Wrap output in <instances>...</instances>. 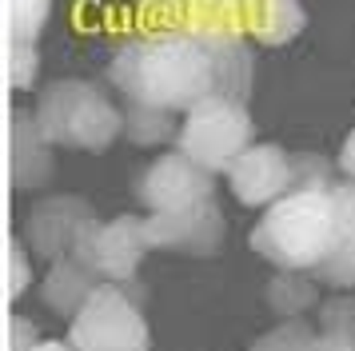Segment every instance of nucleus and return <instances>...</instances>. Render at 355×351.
Segmentation results:
<instances>
[{"mask_svg":"<svg viewBox=\"0 0 355 351\" xmlns=\"http://www.w3.org/2000/svg\"><path fill=\"white\" fill-rule=\"evenodd\" d=\"M152 8L164 12H180V20H208V16H224V20H240L236 8H227L220 0H144Z\"/></svg>","mask_w":355,"mask_h":351,"instance_id":"412c9836","label":"nucleus"},{"mask_svg":"<svg viewBox=\"0 0 355 351\" xmlns=\"http://www.w3.org/2000/svg\"><path fill=\"white\" fill-rule=\"evenodd\" d=\"M268 307L275 311V319L284 323H300L307 311H320V280L311 271H288V268H275V275L268 280Z\"/></svg>","mask_w":355,"mask_h":351,"instance_id":"4468645a","label":"nucleus"},{"mask_svg":"<svg viewBox=\"0 0 355 351\" xmlns=\"http://www.w3.org/2000/svg\"><path fill=\"white\" fill-rule=\"evenodd\" d=\"M4 40H28L36 44V36L44 32L52 16V0H4Z\"/></svg>","mask_w":355,"mask_h":351,"instance_id":"dca6fc26","label":"nucleus"},{"mask_svg":"<svg viewBox=\"0 0 355 351\" xmlns=\"http://www.w3.org/2000/svg\"><path fill=\"white\" fill-rule=\"evenodd\" d=\"M144 223H148L152 252L211 255V252H220V243L227 236L224 207L216 204V200L184 207V212H156V216H144Z\"/></svg>","mask_w":355,"mask_h":351,"instance_id":"9d476101","label":"nucleus"},{"mask_svg":"<svg viewBox=\"0 0 355 351\" xmlns=\"http://www.w3.org/2000/svg\"><path fill=\"white\" fill-rule=\"evenodd\" d=\"M8 184L20 191H36L44 188L56 172V160H52V148L56 144L40 132L33 112H20L12 108L8 112Z\"/></svg>","mask_w":355,"mask_h":351,"instance_id":"9b49d317","label":"nucleus"},{"mask_svg":"<svg viewBox=\"0 0 355 351\" xmlns=\"http://www.w3.org/2000/svg\"><path fill=\"white\" fill-rule=\"evenodd\" d=\"M243 32L263 48H284L307 28V8L300 0H252L240 16Z\"/></svg>","mask_w":355,"mask_h":351,"instance_id":"ddd939ff","label":"nucleus"},{"mask_svg":"<svg viewBox=\"0 0 355 351\" xmlns=\"http://www.w3.org/2000/svg\"><path fill=\"white\" fill-rule=\"evenodd\" d=\"M108 80L128 104L184 116L208 96L248 100L256 56L240 20H180L124 40L108 60Z\"/></svg>","mask_w":355,"mask_h":351,"instance_id":"f257e3e1","label":"nucleus"},{"mask_svg":"<svg viewBox=\"0 0 355 351\" xmlns=\"http://www.w3.org/2000/svg\"><path fill=\"white\" fill-rule=\"evenodd\" d=\"M311 351H355V339H343V335L315 332V339H311Z\"/></svg>","mask_w":355,"mask_h":351,"instance_id":"5701e85b","label":"nucleus"},{"mask_svg":"<svg viewBox=\"0 0 355 351\" xmlns=\"http://www.w3.org/2000/svg\"><path fill=\"white\" fill-rule=\"evenodd\" d=\"M320 332L355 339V296L352 291H336L331 300L320 303Z\"/></svg>","mask_w":355,"mask_h":351,"instance_id":"aec40b11","label":"nucleus"},{"mask_svg":"<svg viewBox=\"0 0 355 351\" xmlns=\"http://www.w3.org/2000/svg\"><path fill=\"white\" fill-rule=\"evenodd\" d=\"M339 172L347 176V180H355V128L347 132V140H343V148H339Z\"/></svg>","mask_w":355,"mask_h":351,"instance_id":"b1692460","label":"nucleus"},{"mask_svg":"<svg viewBox=\"0 0 355 351\" xmlns=\"http://www.w3.org/2000/svg\"><path fill=\"white\" fill-rule=\"evenodd\" d=\"M132 284H104L92 291L76 316L68 319L72 351H152V332L140 300L128 291Z\"/></svg>","mask_w":355,"mask_h":351,"instance_id":"39448f33","label":"nucleus"},{"mask_svg":"<svg viewBox=\"0 0 355 351\" xmlns=\"http://www.w3.org/2000/svg\"><path fill=\"white\" fill-rule=\"evenodd\" d=\"M36 124L56 148L76 152H104L124 136V112L92 80H52L36 96Z\"/></svg>","mask_w":355,"mask_h":351,"instance_id":"7ed1b4c3","label":"nucleus"},{"mask_svg":"<svg viewBox=\"0 0 355 351\" xmlns=\"http://www.w3.org/2000/svg\"><path fill=\"white\" fill-rule=\"evenodd\" d=\"M295 188V152L279 144H252L232 168H227V191L243 207H272L279 196Z\"/></svg>","mask_w":355,"mask_h":351,"instance_id":"6e6552de","label":"nucleus"},{"mask_svg":"<svg viewBox=\"0 0 355 351\" xmlns=\"http://www.w3.org/2000/svg\"><path fill=\"white\" fill-rule=\"evenodd\" d=\"M248 243L272 268L315 271L327 252L355 243V180L291 188L259 212Z\"/></svg>","mask_w":355,"mask_h":351,"instance_id":"f03ea898","label":"nucleus"},{"mask_svg":"<svg viewBox=\"0 0 355 351\" xmlns=\"http://www.w3.org/2000/svg\"><path fill=\"white\" fill-rule=\"evenodd\" d=\"M176 112L164 108H148V104H128L124 108V136H128L136 148H156L164 140H176Z\"/></svg>","mask_w":355,"mask_h":351,"instance_id":"2eb2a0df","label":"nucleus"},{"mask_svg":"<svg viewBox=\"0 0 355 351\" xmlns=\"http://www.w3.org/2000/svg\"><path fill=\"white\" fill-rule=\"evenodd\" d=\"M33 351H72V343L68 339H40Z\"/></svg>","mask_w":355,"mask_h":351,"instance_id":"393cba45","label":"nucleus"},{"mask_svg":"<svg viewBox=\"0 0 355 351\" xmlns=\"http://www.w3.org/2000/svg\"><path fill=\"white\" fill-rule=\"evenodd\" d=\"M40 343V332L33 327V319L8 316L4 319V351H33Z\"/></svg>","mask_w":355,"mask_h":351,"instance_id":"4be33fe9","label":"nucleus"},{"mask_svg":"<svg viewBox=\"0 0 355 351\" xmlns=\"http://www.w3.org/2000/svg\"><path fill=\"white\" fill-rule=\"evenodd\" d=\"M33 248L28 243H20L17 232H8L4 236V303H17L28 287H33Z\"/></svg>","mask_w":355,"mask_h":351,"instance_id":"f3484780","label":"nucleus"},{"mask_svg":"<svg viewBox=\"0 0 355 351\" xmlns=\"http://www.w3.org/2000/svg\"><path fill=\"white\" fill-rule=\"evenodd\" d=\"M136 200L148 207V216L184 212V207L216 200V176L184 152H164L136 176Z\"/></svg>","mask_w":355,"mask_h":351,"instance_id":"0eeeda50","label":"nucleus"},{"mask_svg":"<svg viewBox=\"0 0 355 351\" xmlns=\"http://www.w3.org/2000/svg\"><path fill=\"white\" fill-rule=\"evenodd\" d=\"M152 252L148 243V223L144 216H116V220H92L84 228V236L72 248V259H80L108 284H132L136 271Z\"/></svg>","mask_w":355,"mask_h":351,"instance_id":"423d86ee","label":"nucleus"},{"mask_svg":"<svg viewBox=\"0 0 355 351\" xmlns=\"http://www.w3.org/2000/svg\"><path fill=\"white\" fill-rule=\"evenodd\" d=\"M220 4H227V8H236V12L243 16V8H248V4H252V0H220Z\"/></svg>","mask_w":355,"mask_h":351,"instance_id":"a878e982","label":"nucleus"},{"mask_svg":"<svg viewBox=\"0 0 355 351\" xmlns=\"http://www.w3.org/2000/svg\"><path fill=\"white\" fill-rule=\"evenodd\" d=\"M96 220L92 216V204L80 200V196H64V191H52V196H40L28 216H24V243L33 248V255H44V259H64L72 255L76 239L84 236V228Z\"/></svg>","mask_w":355,"mask_h":351,"instance_id":"1a4fd4ad","label":"nucleus"},{"mask_svg":"<svg viewBox=\"0 0 355 351\" xmlns=\"http://www.w3.org/2000/svg\"><path fill=\"white\" fill-rule=\"evenodd\" d=\"M256 144V120L248 112V100L232 96H208L196 108L180 116L176 152L196 160L211 176H227V168Z\"/></svg>","mask_w":355,"mask_h":351,"instance_id":"20e7f679","label":"nucleus"},{"mask_svg":"<svg viewBox=\"0 0 355 351\" xmlns=\"http://www.w3.org/2000/svg\"><path fill=\"white\" fill-rule=\"evenodd\" d=\"M311 339H315V332L307 327V319H300V323H275L272 332H263L252 348H243V351H311Z\"/></svg>","mask_w":355,"mask_h":351,"instance_id":"6ab92c4d","label":"nucleus"},{"mask_svg":"<svg viewBox=\"0 0 355 351\" xmlns=\"http://www.w3.org/2000/svg\"><path fill=\"white\" fill-rule=\"evenodd\" d=\"M100 284H104V280H100L88 264L64 255V259H52L49 271H44V280H40V303H44L49 311H56V316L72 319L84 303L92 300V291H96Z\"/></svg>","mask_w":355,"mask_h":351,"instance_id":"f8f14e48","label":"nucleus"},{"mask_svg":"<svg viewBox=\"0 0 355 351\" xmlns=\"http://www.w3.org/2000/svg\"><path fill=\"white\" fill-rule=\"evenodd\" d=\"M40 76V52L28 40H4V84L8 92H28Z\"/></svg>","mask_w":355,"mask_h":351,"instance_id":"a211bd4d","label":"nucleus"}]
</instances>
